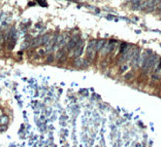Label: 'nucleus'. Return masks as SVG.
Instances as JSON below:
<instances>
[{"instance_id": "nucleus-1", "label": "nucleus", "mask_w": 161, "mask_h": 147, "mask_svg": "<svg viewBox=\"0 0 161 147\" xmlns=\"http://www.w3.org/2000/svg\"><path fill=\"white\" fill-rule=\"evenodd\" d=\"M95 53H96V41L95 40H92L90 41V43L88 44V47H87V59L86 60L84 61V64H88L90 63L93 59H94V56H95Z\"/></svg>"}, {"instance_id": "nucleus-2", "label": "nucleus", "mask_w": 161, "mask_h": 147, "mask_svg": "<svg viewBox=\"0 0 161 147\" xmlns=\"http://www.w3.org/2000/svg\"><path fill=\"white\" fill-rule=\"evenodd\" d=\"M43 44V37L42 36H39V37H36L35 39H33L32 43H31V46L32 47H37V46H40Z\"/></svg>"}, {"instance_id": "nucleus-3", "label": "nucleus", "mask_w": 161, "mask_h": 147, "mask_svg": "<svg viewBox=\"0 0 161 147\" xmlns=\"http://www.w3.org/2000/svg\"><path fill=\"white\" fill-rule=\"evenodd\" d=\"M8 123H9V117L7 115L0 116V125H8Z\"/></svg>"}, {"instance_id": "nucleus-4", "label": "nucleus", "mask_w": 161, "mask_h": 147, "mask_svg": "<svg viewBox=\"0 0 161 147\" xmlns=\"http://www.w3.org/2000/svg\"><path fill=\"white\" fill-rule=\"evenodd\" d=\"M104 45H105L104 40L98 41V43H96V50H102V48L104 47Z\"/></svg>"}, {"instance_id": "nucleus-5", "label": "nucleus", "mask_w": 161, "mask_h": 147, "mask_svg": "<svg viewBox=\"0 0 161 147\" xmlns=\"http://www.w3.org/2000/svg\"><path fill=\"white\" fill-rule=\"evenodd\" d=\"M75 64L77 66H82V64H84V61H82L80 59H77V60H75Z\"/></svg>"}, {"instance_id": "nucleus-6", "label": "nucleus", "mask_w": 161, "mask_h": 147, "mask_svg": "<svg viewBox=\"0 0 161 147\" xmlns=\"http://www.w3.org/2000/svg\"><path fill=\"white\" fill-rule=\"evenodd\" d=\"M37 53H38L39 56H44L45 53H46V51H45V49H39V50L37 51Z\"/></svg>"}, {"instance_id": "nucleus-7", "label": "nucleus", "mask_w": 161, "mask_h": 147, "mask_svg": "<svg viewBox=\"0 0 161 147\" xmlns=\"http://www.w3.org/2000/svg\"><path fill=\"white\" fill-rule=\"evenodd\" d=\"M8 129L7 125H0V132H5Z\"/></svg>"}, {"instance_id": "nucleus-8", "label": "nucleus", "mask_w": 161, "mask_h": 147, "mask_svg": "<svg viewBox=\"0 0 161 147\" xmlns=\"http://www.w3.org/2000/svg\"><path fill=\"white\" fill-rule=\"evenodd\" d=\"M54 56L53 55H50L49 57H48V59H47V62H52V61H54Z\"/></svg>"}, {"instance_id": "nucleus-9", "label": "nucleus", "mask_w": 161, "mask_h": 147, "mask_svg": "<svg viewBox=\"0 0 161 147\" xmlns=\"http://www.w3.org/2000/svg\"><path fill=\"white\" fill-rule=\"evenodd\" d=\"M125 47H126V44H125V43H123V44L121 45V47H120L119 52H120V53H123V52H124V50H125Z\"/></svg>"}, {"instance_id": "nucleus-10", "label": "nucleus", "mask_w": 161, "mask_h": 147, "mask_svg": "<svg viewBox=\"0 0 161 147\" xmlns=\"http://www.w3.org/2000/svg\"><path fill=\"white\" fill-rule=\"evenodd\" d=\"M157 69H161V60H160V62H159L158 66H157Z\"/></svg>"}, {"instance_id": "nucleus-11", "label": "nucleus", "mask_w": 161, "mask_h": 147, "mask_svg": "<svg viewBox=\"0 0 161 147\" xmlns=\"http://www.w3.org/2000/svg\"><path fill=\"white\" fill-rule=\"evenodd\" d=\"M158 9H161V3H159V5H158Z\"/></svg>"}, {"instance_id": "nucleus-12", "label": "nucleus", "mask_w": 161, "mask_h": 147, "mask_svg": "<svg viewBox=\"0 0 161 147\" xmlns=\"http://www.w3.org/2000/svg\"><path fill=\"white\" fill-rule=\"evenodd\" d=\"M1 113H2V111H1V109H0V115H1Z\"/></svg>"}]
</instances>
